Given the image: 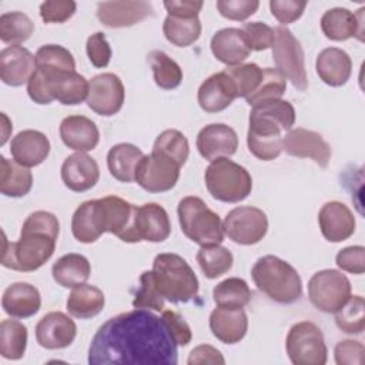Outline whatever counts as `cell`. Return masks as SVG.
Wrapping results in <instances>:
<instances>
[{
	"instance_id": "816d5d0a",
	"label": "cell",
	"mask_w": 365,
	"mask_h": 365,
	"mask_svg": "<svg viewBox=\"0 0 365 365\" xmlns=\"http://www.w3.org/2000/svg\"><path fill=\"white\" fill-rule=\"evenodd\" d=\"M259 7V1L257 0H218L217 10L220 14L228 20L244 21Z\"/></svg>"
},
{
	"instance_id": "db71d44e",
	"label": "cell",
	"mask_w": 365,
	"mask_h": 365,
	"mask_svg": "<svg viewBox=\"0 0 365 365\" xmlns=\"http://www.w3.org/2000/svg\"><path fill=\"white\" fill-rule=\"evenodd\" d=\"M86 51L90 63L97 68H104L111 60V47L106 38V34L97 31L87 38Z\"/></svg>"
},
{
	"instance_id": "484cf974",
	"label": "cell",
	"mask_w": 365,
	"mask_h": 365,
	"mask_svg": "<svg viewBox=\"0 0 365 365\" xmlns=\"http://www.w3.org/2000/svg\"><path fill=\"white\" fill-rule=\"evenodd\" d=\"M10 153L16 163L23 167L40 165L50 154V141L38 130H23L10 143Z\"/></svg>"
},
{
	"instance_id": "d6986e66",
	"label": "cell",
	"mask_w": 365,
	"mask_h": 365,
	"mask_svg": "<svg viewBox=\"0 0 365 365\" xmlns=\"http://www.w3.org/2000/svg\"><path fill=\"white\" fill-rule=\"evenodd\" d=\"M171 234L168 212L157 202H145L135 207L134 235L137 242H163Z\"/></svg>"
},
{
	"instance_id": "3957f363",
	"label": "cell",
	"mask_w": 365,
	"mask_h": 365,
	"mask_svg": "<svg viewBox=\"0 0 365 365\" xmlns=\"http://www.w3.org/2000/svg\"><path fill=\"white\" fill-rule=\"evenodd\" d=\"M27 94L41 106L54 100L63 106H77L87 98L88 81L77 71L37 67L27 83Z\"/></svg>"
},
{
	"instance_id": "6f0895ef",
	"label": "cell",
	"mask_w": 365,
	"mask_h": 365,
	"mask_svg": "<svg viewBox=\"0 0 365 365\" xmlns=\"http://www.w3.org/2000/svg\"><path fill=\"white\" fill-rule=\"evenodd\" d=\"M161 318H163L171 338L174 339V342L177 345L187 346L191 342V338H192L191 328L180 314H177L175 311H171V309H164Z\"/></svg>"
},
{
	"instance_id": "4316f807",
	"label": "cell",
	"mask_w": 365,
	"mask_h": 365,
	"mask_svg": "<svg viewBox=\"0 0 365 365\" xmlns=\"http://www.w3.org/2000/svg\"><path fill=\"white\" fill-rule=\"evenodd\" d=\"M58 131L64 145L80 153L94 150L100 140V131L96 123L86 115H68L63 118Z\"/></svg>"
},
{
	"instance_id": "d4e9b609",
	"label": "cell",
	"mask_w": 365,
	"mask_h": 365,
	"mask_svg": "<svg viewBox=\"0 0 365 365\" xmlns=\"http://www.w3.org/2000/svg\"><path fill=\"white\" fill-rule=\"evenodd\" d=\"M237 98L235 87L225 71L215 73L205 78L197 93V100L205 113H220Z\"/></svg>"
},
{
	"instance_id": "f5cc1de1",
	"label": "cell",
	"mask_w": 365,
	"mask_h": 365,
	"mask_svg": "<svg viewBox=\"0 0 365 365\" xmlns=\"http://www.w3.org/2000/svg\"><path fill=\"white\" fill-rule=\"evenodd\" d=\"M73 0H47L40 4V17L44 23H64L76 13Z\"/></svg>"
},
{
	"instance_id": "e0dca14e",
	"label": "cell",
	"mask_w": 365,
	"mask_h": 365,
	"mask_svg": "<svg viewBox=\"0 0 365 365\" xmlns=\"http://www.w3.org/2000/svg\"><path fill=\"white\" fill-rule=\"evenodd\" d=\"M97 19L110 29L134 26L153 14V6L144 0L101 1L97 4Z\"/></svg>"
},
{
	"instance_id": "7402d4cb",
	"label": "cell",
	"mask_w": 365,
	"mask_h": 365,
	"mask_svg": "<svg viewBox=\"0 0 365 365\" xmlns=\"http://www.w3.org/2000/svg\"><path fill=\"white\" fill-rule=\"evenodd\" d=\"M318 224L322 237L329 242H341L355 232V217L341 201L325 202L318 212Z\"/></svg>"
},
{
	"instance_id": "f35d334b",
	"label": "cell",
	"mask_w": 365,
	"mask_h": 365,
	"mask_svg": "<svg viewBox=\"0 0 365 365\" xmlns=\"http://www.w3.org/2000/svg\"><path fill=\"white\" fill-rule=\"evenodd\" d=\"M148 63L153 70L154 83L163 90H174L182 81V70L163 50H153L148 54Z\"/></svg>"
},
{
	"instance_id": "ac0fdd59",
	"label": "cell",
	"mask_w": 365,
	"mask_h": 365,
	"mask_svg": "<svg viewBox=\"0 0 365 365\" xmlns=\"http://www.w3.org/2000/svg\"><path fill=\"white\" fill-rule=\"evenodd\" d=\"M195 144L202 158L214 161L237 153L238 135L232 127L222 123H212L200 130Z\"/></svg>"
},
{
	"instance_id": "836d02e7",
	"label": "cell",
	"mask_w": 365,
	"mask_h": 365,
	"mask_svg": "<svg viewBox=\"0 0 365 365\" xmlns=\"http://www.w3.org/2000/svg\"><path fill=\"white\" fill-rule=\"evenodd\" d=\"M106 304L104 294L100 288L90 284H81L70 292L67 298V311L78 319H88L98 315Z\"/></svg>"
},
{
	"instance_id": "30bf717a",
	"label": "cell",
	"mask_w": 365,
	"mask_h": 365,
	"mask_svg": "<svg viewBox=\"0 0 365 365\" xmlns=\"http://www.w3.org/2000/svg\"><path fill=\"white\" fill-rule=\"evenodd\" d=\"M311 304L321 312H336L351 297V282L338 269H321L308 281Z\"/></svg>"
},
{
	"instance_id": "74e56055",
	"label": "cell",
	"mask_w": 365,
	"mask_h": 365,
	"mask_svg": "<svg viewBox=\"0 0 365 365\" xmlns=\"http://www.w3.org/2000/svg\"><path fill=\"white\" fill-rule=\"evenodd\" d=\"M27 338L26 325L16 319H3L0 322V355L4 359H21L27 348Z\"/></svg>"
},
{
	"instance_id": "4fadbf2b",
	"label": "cell",
	"mask_w": 365,
	"mask_h": 365,
	"mask_svg": "<svg viewBox=\"0 0 365 365\" xmlns=\"http://www.w3.org/2000/svg\"><path fill=\"white\" fill-rule=\"evenodd\" d=\"M96 207L103 232H111L124 242H137L134 235L137 205L117 195H107L96 200Z\"/></svg>"
},
{
	"instance_id": "cb8c5ba5",
	"label": "cell",
	"mask_w": 365,
	"mask_h": 365,
	"mask_svg": "<svg viewBox=\"0 0 365 365\" xmlns=\"http://www.w3.org/2000/svg\"><path fill=\"white\" fill-rule=\"evenodd\" d=\"M60 174L68 190L74 192H84L97 184L100 178V168L93 157L87 153L77 151L63 161Z\"/></svg>"
},
{
	"instance_id": "5bb4252c",
	"label": "cell",
	"mask_w": 365,
	"mask_h": 365,
	"mask_svg": "<svg viewBox=\"0 0 365 365\" xmlns=\"http://www.w3.org/2000/svg\"><path fill=\"white\" fill-rule=\"evenodd\" d=\"M247 145L250 153L261 161H272L282 151L284 131L278 123L254 111L250 113Z\"/></svg>"
},
{
	"instance_id": "f546056e",
	"label": "cell",
	"mask_w": 365,
	"mask_h": 365,
	"mask_svg": "<svg viewBox=\"0 0 365 365\" xmlns=\"http://www.w3.org/2000/svg\"><path fill=\"white\" fill-rule=\"evenodd\" d=\"M210 329L222 344L234 345L240 342L248 329V318L244 309H230L217 307L210 314Z\"/></svg>"
},
{
	"instance_id": "60d3db41",
	"label": "cell",
	"mask_w": 365,
	"mask_h": 365,
	"mask_svg": "<svg viewBox=\"0 0 365 365\" xmlns=\"http://www.w3.org/2000/svg\"><path fill=\"white\" fill-rule=\"evenodd\" d=\"M195 259L208 279H215L232 267L234 257L231 251L222 245L201 247L195 255Z\"/></svg>"
},
{
	"instance_id": "4dcf8cb0",
	"label": "cell",
	"mask_w": 365,
	"mask_h": 365,
	"mask_svg": "<svg viewBox=\"0 0 365 365\" xmlns=\"http://www.w3.org/2000/svg\"><path fill=\"white\" fill-rule=\"evenodd\" d=\"M315 68L317 74L325 84L331 87H341L351 77L352 61L349 54L342 48L328 47L317 56Z\"/></svg>"
},
{
	"instance_id": "f907efd6",
	"label": "cell",
	"mask_w": 365,
	"mask_h": 365,
	"mask_svg": "<svg viewBox=\"0 0 365 365\" xmlns=\"http://www.w3.org/2000/svg\"><path fill=\"white\" fill-rule=\"evenodd\" d=\"M241 30L248 41L250 50L262 51L272 47L274 44L275 31L272 27H269L265 23H261V21L245 23Z\"/></svg>"
},
{
	"instance_id": "7bdbcfd3",
	"label": "cell",
	"mask_w": 365,
	"mask_h": 365,
	"mask_svg": "<svg viewBox=\"0 0 365 365\" xmlns=\"http://www.w3.org/2000/svg\"><path fill=\"white\" fill-rule=\"evenodd\" d=\"M336 327L349 335H359L365 329V299L361 295H351L336 311Z\"/></svg>"
},
{
	"instance_id": "7a4b0ae2",
	"label": "cell",
	"mask_w": 365,
	"mask_h": 365,
	"mask_svg": "<svg viewBox=\"0 0 365 365\" xmlns=\"http://www.w3.org/2000/svg\"><path fill=\"white\" fill-rule=\"evenodd\" d=\"M58 232L60 224L53 212H31L23 222L19 241L10 242L3 234L1 265L20 272L38 269L54 254Z\"/></svg>"
},
{
	"instance_id": "7c38bea8",
	"label": "cell",
	"mask_w": 365,
	"mask_h": 365,
	"mask_svg": "<svg viewBox=\"0 0 365 365\" xmlns=\"http://www.w3.org/2000/svg\"><path fill=\"white\" fill-rule=\"evenodd\" d=\"M224 235L240 245L258 244L268 231L267 214L251 205H240L231 210L222 221Z\"/></svg>"
},
{
	"instance_id": "6da1fadb",
	"label": "cell",
	"mask_w": 365,
	"mask_h": 365,
	"mask_svg": "<svg viewBox=\"0 0 365 365\" xmlns=\"http://www.w3.org/2000/svg\"><path fill=\"white\" fill-rule=\"evenodd\" d=\"M90 365H177V344L163 318L135 308L108 318L88 346Z\"/></svg>"
},
{
	"instance_id": "11a10c76",
	"label": "cell",
	"mask_w": 365,
	"mask_h": 365,
	"mask_svg": "<svg viewBox=\"0 0 365 365\" xmlns=\"http://www.w3.org/2000/svg\"><path fill=\"white\" fill-rule=\"evenodd\" d=\"M335 262L342 271L361 275L365 271V248L362 245L345 247L336 254Z\"/></svg>"
},
{
	"instance_id": "9c48e42d",
	"label": "cell",
	"mask_w": 365,
	"mask_h": 365,
	"mask_svg": "<svg viewBox=\"0 0 365 365\" xmlns=\"http://www.w3.org/2000/svg\"><path fill=\"white\" fill-rule=\"evenodd\" d=\"M285 349L294 365H324L328 358L322 331L311 321H301L289 328Z\"/></svg>"
},
{
	"instance_id": "bcb514c9",
	"label": "cell",
	"mask_w": 365,
	"mask_h": 365,
	"mask_svg": "<svg viewBox=\"0 0 365 365\" xmlns=\"http://www.w3.org/2000/svg\"><path fill=\"white\" fill-rule=\"evenodd\" d=\"M237 91V98L238 97H247L251 94L259 84L262 78V68L255 64V63H247V64H238L232 67H227L224 70Z\"/></svg>"
},
{
	"instance_id": "94428289",
	"label": "cell",
	"mask_w": 365,
	"mask_h": 365,
	"mask_svg": "<svg viewBox=\"0 0 365 365\" xmlns=\"http://www.w3.org/2000/svg\"><path fill=\"white\" fill-rule=\"evenodd\" d=\"M188 365H200V364H225V359L222 356V354L214 348L212 345L208 344H202L195 346L187 359Z\"/></svg>"
},
{
	"instance_id": "1f68e13d",
	"label": "cell",
	"mask_w": 365,
	"mask_h": 365,
	"mask_svg": "<svg viewBox=\"0 0 365 365\" xmlns=\"http://www.w3.org/2000/svg\"><path fill=\"white\" fill-rule=\"evenodd\" d=\"M91 265L88 259L76 252L60 257L51 267L53 279L63 288H76L90 278Z\"/></svg>"
},
{
	"instance_id": "681fc988",
	"label": "cell",
	"mask_w": 365,
	"mask_h": 365,
	"mask_svg": "<svg viewBox=\"0 0 365 365\" xmlns=\"http://www.w3.org/2000/svg\"><path fill=\"white\" fill-rule=\"evenodd\" d=\"M164 302L165 299L155 287L153 271H144L140 275V288L134 295L133 307L143 309H154L160 312L164 311Z\"/></svg>"
},
{
	"instance_id": "680465c9",
	"label": "cell",
	"mask_w": 365,
	"mask_h": 365,
	"mask_svg": "<svg viewBox=\"0 0 365 365\" xmlns=\"http://www.w3.org/2000/svg\"><path fill=\"white\" fill-rule=\"evenodd\" d=\"M334 354L338 365H362L365 346L359 341L344 339L335 345Z\"/></svg>"
},
{
	"instance_id": "ee69618b",
	"label": "cell",
	"mask_w": 365,
	"mask_h": 365,
	"mask_svg": "<svg viewBox=\"0 0 365 365\" xmlns=\"http://www.w3.org/2000/svg\"><path fill=\"white\" fill-rule=\"evenodd\" d=\"M287 90V80L285 77L272 67L262 68V78L258 87L245 97L248 106H257L262 101L277 100L281 98Z\"/></svg>"
},
{
	"instance_id": "52a82bcc",
	"label": "cell",
	"mask_w": 365,
	"mask_h": 365,
	"mask_svg": "<svg viewBox=\"0 0 365 365\" xmlns=\"http://www.w3.org/2000/svg\"><path fill=\"white\" fill-rule=\"evenodd\" d=\"M204 180L211 197L222 202H240L252 190L251 174L228 157L211 161L205 168Z\"/></svg>"
},
{
	"instance_id": "5b68a950",
	"label": "cell",
	"mask_w": 365,
	"mask_h": 365,
	"mask_svg": "<svg viewBox=\"0 0 365 365\" xmlns=\"http://www.w3.org/2000/svg\"><path fill=\"white\" fill-rule=\"evenodd\" d=\"M153 277L158 292L164 299L178 304L194 299L200 289V282L188 265L178 254L163 252L153 261Z\"/></svg>"
},
{
	"instance_id": "f1b7e54d",
	"label": "cell",
	"mask_w": 365,
	"mask_h": 365,
	"mask_svg": "<svg viewBox=\"0 0 365 365\" xmlns=\"http://www.w3.org/2000/svg\"><path fill=\"white\" fill-rule=\"evenodd\" d=\"M1 307L11 318H30L38 312L41 297L34 285L29 282H14L4 289Z\"/></svg>"
},
{
	"instance_id": "ba28073f",
	"label": "cell",
	"mask_w": 365,
	"mask_h": 365,
	"mask_svg": "<svg viewBox=\"0 0 365 365\" xmlns=\"http://www.w3.org/2000/svg\"><path fill=\"white\" fill-rule=\"evenodd\" d=\"M274 31L275 40L271 48L277 70L285 77V80H289L297 90L305 91L308 88V77L304 50L299 40L285 26H278Z\"/></svg>"
},
{
	"instance_id": "ffe728a7",
	"label": "cell",
	"mask_w": 365,
	"mask_h": 365,
	"mask_svg": "<svg viewBox=\"0 0 365 365\" xmlns=\"http://www.w3.org/2000/svg\"><path fill=\"white\" fill-rule=\"evenodd\" d=\"M77 335L76 322L60 311H53L40 318L36 325V339L46 349H63L71 345Z\"/></svg>"
},
{
	"instance_id": "7dc6e473",
	"label": "cell",
	"mask_w": 365,
	"mask_h": 365,
	"mask_svg": "<svg viewBox=\"0 0 365 365\" xmlns=\"http://www.w3.org/2000/svg\"><path fill=\"white\" fill-rule=\"evenodd\" d=\"M36 64L41 68L76 71L73 54L60 44H44L36 53Z\"/></svg>"
},
{
	"instance_id": "d590c367",
	"label": "cell",
	"mask_w": 365,
	"mask_h": 365,
	"mask_svg": "<svg viewBox=\"0 0 365 365\" xmlns=\"http://www.w3.org/2000/svg\"><path fill=\"white\" fill-rule=\"evenodd\" d=\"M71 232L78 242H96L104 232L100 225L96 200L81 202L71 217Z\"/></svg>"
},
{
	"instance_id": "c3c4849f",
	"label": "cell",
	"mask_w": 365,
	"mask_h": 365,
	"mask_svg": "<svg viewBox=\"0 0 365 365\" xmlns=\"http://www.w3.org/2000/svg\"><path fill=\"white\" fill-rule=\"evenodd\" d=\"M251 111L274 120L281 125L284 131H289L295 123V110L292 104L287 100L277 98V100L262 101L257 106H252Z\"/></svg>"
},
{
	"instance_id": "8d00e7d4",
	"label": "cell",
	"mask_w": 365,
	"mask_h": 365,
	"mask_svg": "<svg viewBox=\"0 0 365 365\" xmlns=\"http://www.w3.org/2000/svg\"><path fill=\"white\" fill-rule=\"evenodd\" d=\"M212 299L217 307L230 308V309H242L251 301V289L245 279L238 277H231L218 282L214 287Z\"/></svg>"
},
{
	"instance_id": "83f0119b",
	"label": "cell",
	"mask_w": 365,
	"mask_h": 365,
	"mask_svg": "<svg viewBox=\"0 0 365 365\" xmlns=\"http://www.w3.org/2000/svg\"><path fill=\"white\" fill-rule=\"evenodd\" d=\"M210 46L214 57L230 67L241 64L251 53L242 30L235 27L221 29L214 33Z\"/></svg>"
},
{
	"instance_id": "2e32d148",
	"label": "cell",
	"mask_w": 365,
	"mask_h": 365,
	"mask_svg": "<svg viewBox=\"0 0 365 365\" xmlns=\"http://www.w3.org/2000/svg\"><path fill=\"white\" fill-rule=\"evenodd\" d=\"M282 150L299 158H311L321 168H327L332 155L329 144L324 137L312 130L302 127L289 130L282 138Z\"/></svg>"
},
{
	"instance_id": "f6af8a7d",
	"label": "cell",
	"mask_w": 365,
	"mask_h": 365,
	"mask_svg": "<svg viewBox=\"0 0 365 365\" xmlns=\"http://www.w3.org/2000/svg\"><path fill=\"white\" fill-rule=\"evenodd\" d=\"M153 151L168 155L182 167L190 155V145L187 137L181 131L170 128L157 135L153 144Z\"/></svg>"
},
{
	"instance_id": "603a6c76",
	"label": "cell",
	"mask_w": 365,
	"mask_h": 365,
	"mask_svg": "<svg viewBox=\"0 0 365 365\" xmlns=\"http://www.w3.org/2000/svg\"><path fill=\"white\" fill-rule=\"evenodd\" d=\"M36 68V56L23 46H9L0 51V78L10 87L29 83Z\"/></svg>"
},
{
	"instance_id": "8992f818",
	"label": "cell",
	"mask_w": 365,
	"mask_h": 365,
	"mask_svg": "<svg viewBox=\"0 0 365 365\" xmlns=\"http://www.w3.org/2000/svg\"><path fill=\"white\" fill-rule=\"evenodd\" d=\"M178 221L184 235L201 247L220 245L224 241L221 218L195 195L184 197L177 207Z\"/></svg>"
},
{
	"instance_id": "277c9868",
	"label": "cell",
	"mask_w": 365,
	"mask_h": 365,
	"mask_svg": "<svg viewBox=\"0 0 365 365\" xmlns=\"http://www.w3.org/2000/svg\"><path fill=\"white\" fill-rule=\"evenodd\" d=\"M251 277L258 291L278 304H294L302 297V281L298 271L275 255L255 261Z\"/></svg>"
},
{
	"instance_id": "8fae6325",
	"label": "cell",
	"mask_w": 365,
	"mask_h": 365,
	"mask_svg": "<svg viewBox=\"0 0 365 365\" xmlns=\"http://www.w3.org/2000/svg\"><path fill=\"white\" fill-rule=\"evenodd\" d=\"M181 165L165 154H144L135 168L134 181L148 192H165L175 187Z\"/></svg>"
},
{
	"instance_id": "91938a15",
	"label": "cell",
	"mask_w": 365,
	"mask_h": 365,
	"mask_svg": "<svg viewBox=\"0 0 365 365\" xmlns=\"http://www.w3.org/2000/svg\"><path fill=\"white\" fill-rule=\"evenodd\" d=\"M204 3L201 0H165L164 7L168 16L181 19H195L198 17Z\"/></svg>"
},
{
	"instance_id": "9a60e30c",
	"label": "cell",
	"mask_w": 365,
	"mask_h": 365,
	"mask_svg": "<svg viewBox=\"0 0 365 365\" xmlns=\"http://www.w3.org/2000/svg\"><path fill=\"white\" fill-rule=\"evenodd\" d=\"M124 97L123 81L114 73L97 74L88 81L86 103L98 115L111 117L117 114L124 104Z\"/></svg>"
},
{
	"instance_id": "b9f144b4",
	"label": "cell",
	"mask_w": 365,
	"mask_h": 365,
	"mask_svg": "<svg viewBox=\"0 0 365 365\" xmlns=\"http://www.w3.org/2000/svg\"><path fill=\"white\" fill-rule=\"evenodd\" d=\"M34 23L21 11H7L0 16V40L10 46H19L30 38Z\"/></svg>"
},
{
	"instance_id": "9f6ffc18",
	"label": "cell",
	"mask_w": 365,
	"mask_h": 365,
	"mask_svg": "<svg viewBox=\"0 0 365 365\" xmlns=\"http://www.w3.org/2000/svg\"><path fill=\"white\" fill-rule=\"evenodd\" d=\"M307 4V1L301 0H271L269 10L278 23L287 27V24L294 23L302 16Z\"/></svg>"
},
{
	"instance_id": "ab89813d",
	"label": "cell",
	"mask_w": 365,
	"mask_h": 365,
	"mask_svg": "<svg viewBox=\"0 0 365 365\" xmlns=\"http://www.w3.org/2000/svg\"><path fill=\"white\" fill-rule=\"evenodd\" d=\"M201 21L195 19H181L167 16L163 23V33L165 38L177 47H188L194 44L201 36Z\"/></svg>"
},
{
	"instance_id": "e575fe53",
	"label": "cell",
	"mask_w": 365,
	"mask_h": 365,
	"mask_svg": "<svg viewBox=\"0 0 365 365\" xmlns=\"http://www.w3.org/2000/svg\"><path fill=\"white\" fill-rule=\"evenodd\" d=\"M33 187V174L27 167L14 160L0 157V191L6 197L19 198L30 192Z\"/></svg>"
},
{
	"instance_id": "d6a6232c",
	"label": "cell",
	"mask_w": 365,
	"mask_h": 365,
	"mask_svg": "<svg viewBox=\"0 0 365 365\" xmlns=\"http://www.w3.org/2000/svg\"><path fill=\"white\" fill-rule=\"evenodd\" d=\"M144 153L134 144L120 143L110 148L107 154V167L110 174L120 182H133L135 168Z\"/></svg>"
},
{
	"instance_id": "44dd1931",
	"label": "cell",
	"mask_w": 365,
	"mask_h": 365,
	"mask_svg": "<svg viewBox=\"0 0 365 365\" xmlns=\"http://www.w3.org/2000/svg\"><path fill=\"white\" fill-rule=\"evenodd\" d=\"M364 11L361 7L356 13L345 7L327 10L321 17V30L332 41H345L351 37L364 40Z\"/></svg>"
}]
</instances>
